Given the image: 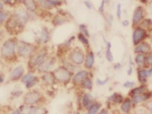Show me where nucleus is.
<instances>
[{
    "label": "nucleus",
    "instance_id": "54",
    "mask_svg": "<svg viewBox=\"0 0 152 114\" xmlns=\"http://www.w3.org/2000/svg\"><path fill=\"white\" fill-rule=\"evenodd\" d=\"M151 39H152V34H151Z\"/></svg>",
    "mask_w": 152,
    "mask_h": 114
},
{
    "label": "nucleus",
    "instance_id": "50",
    "mask_svg": "<svg viewBox=\"0 0 152 114\" xmlns=\"http://www.w3.org/2000/svg\"><path fill=\"white\" fill-rule=\"evenodd\" d=\"M4 81V79H3V78H2V77H0V83H1V82H2Z\"/></svg>",
    "mask_w": 152,
    "mask_h": 114
},
{
    "label": "nucleus",
    "instance_id": "18",
    "mask_svg": "<svg viewBox=\"0 0 152 114\" xmlns=\"http://www.w3.org/2000/svg\"><path fill=\"white\" fill-rule=\"evenodd\" d=\"M146 90H147L146 86L145 85H142L138 87H137L131 90L130 93L132 95H138L145 94Z\"/></svg>",
    "mask_w": 152,
    "mask_h": 114
},
{
    "label": "nucleus",
    "instance_id": "42",
    "mask_svg": "<svg viewBox=\"0 0 152 114\" xmlns=\"http://www.w3.org/2000/svg\"><path fill=\"white\" fill-rule=\"evenodd\" d=\"M132 72H133V67H132V66L130 65L129 69L128 71V75H130L132 74Z\"/></svg>",
    "mask_w": 152,
    "mask_h": 114
},
{
    "label": "nucleus",
    "instance_id": "43",
    "mask_svg": "<svg viewBox=\"0 0 152 114\" xmlns=\"http://www.w3.org/2000/svg\"><path fill=\"white\" fill-rule=\"evenodd\" d=\"M85 4L86 5V6L88 7V8L90 9L92 8V5L89 2L85 1Z\"/></svg>",
    "mask_w": 152,
    "mask_h": 114
},
{
    "label": "nucleus",
    "instance_id": "9",
    "mask_svg": "<svg viewBox=\"0 0 152 114\" xmlns=\"http://www.w3.org/2000/svg\"><path fill=\"white\" fill-rule=\"evenodd\" d=\"M55 63V59L53 58H48L40 63L38 67L39 70L41 72H47L50 70Z\"/></svg>",
    "mask_w": 152,
    "mask_h": 114
},
{
    "label": "nucleus",
    "instance_id": "4",
    "mask_svg": "<svg viewBox=\"0 0 152 114\" xmlns=\"http://www.w3.org/2000/svg\"><path fill=\"white\" fill-rule=\"evenodd\" d=\"M34 51V47L31 44L21 42L17 45V53L21 57H29L32 56Z\"/></svg>",
    "mask_w": 152,
    "mask_h": 114
},
{
    "label": "nucleus",
    "instance_id": "53",
    "mask_svg": "<svg viewBox=\"0 0 152 114\" xmlns=\"http://www.w3.org/2000/svg\"><path fill=\"white\" fill-rule=\"evenodd\" d=\"M17 1H25V0H17Z\"/></svg>",
    "mask_w": 152,
    "mask_h": 114
},
{
    "label": "nucleus",
    "instance_id": "11",
    "mask_svg": "<svg viewBox=\"0 0 152 114\" xmlns=\"http://www.w3.org/2000/svg\"><path fill=\"white\" fill-rule=\"evenodd\" d=\"M143 12L144 9L141 6H139L137 8L134 12L133 13V24L136 25L139 24L143 17Z\"/></svg>",
    "mask_w": 152,
    "mask_h": 114
},
{
    "label": "nucleus",
    "instance_id": "52",
    "mask_svg": "<svg viewBox=\"0 0 152 114\" xmlns=\"http://www.w3.org/2000/svg\"><path fill=\"white\" fill-rule=\"evenodd\" d=\"M1 32L0 31V38H1Z\"/></svg>",
    "mask_w": 152,
    "mask_h": 114
},
{
    "label": "nucleus",
    "instance_id": "27",
    "mask_svg": "<svg viewBox=\"0 0 152 114\" xmlns=\"http://www.w3.org/2000/svg\"><path fill=\"white\" fill-rule=\"evenodd\" d=\"M101 105L99 103H97L93 105L89 108V110L88 111V114H96L98 111L101 107Z\"/></svg>",
    "mask_w": 152,
    "mask_h": 114
},
{
    "label": "nucleus",
    "instance_id": "55",
    "mask_svg": "<svg viewBox=\"0 0 152 114\" xmlns=\"http://www.w3.org/2000/svg\"><path fill=\"white\" fill-rule=\"evenodd\" d=\"M77 114H80V113H77Z\"/></svg>",
    "mask_w": 152,
    "mask_h": 114
},
{
    "label": "nucleus",
    "instance_id": "10",
    "mask_svg": "<svg viewBox=\"0 0 152 114\" xmlns=\"http://www.w3.org/2000/svg\"><path fill=\"white\" fill-rule=\"evenodd\" d=\"M151 51V47L149 44L147 42H143L141 44L138 45L135 49V52L136 53H143V54H148Z\"/></svg>",
    "mask_w": 152,
    "mask_h": 114
},
{
    "label": "nucleus",
    "instance_id": "36",
    "mask_svg": "<svg viewBox=\"0 0 152 114\" xmlns=\"http://www.w3.org/2000/svg\"><path fill=\"white\" fill-rule=\"evenodd\" d=\"M7 16H8V14L7 13L0 11V24H2L4 21V20L6 19Z\"/></svg>",
    "mask_w": 152,
    "mask_h": 114
},
{
    "label": "nucleus",
    "instance_id": "47",
    "mask_svg": "<svg viewBox=\"0 0 152 114\" xmlns=\"http://www.w3.org/2000/svg\"><path fill=\"white\" fill-rule=\"evenodd\" d=\"M12 114H20V112L19 110H16L15 111H14Z\"/></svg>",
    "mask_w": 152,
    "mask_h": 114
},
{
    "label": "nucleus",
    "instance_id": "16",
    "mask_svg": "<svg viewBox=\"0 0 152 114\" xmlns=\"http://www.w3.org/2000/svg\"><path fill=\"white\" fill-rule=\"evenodd\" d=\"M151 97L150 93H145L144 94L138 95H134L133 97V102L135 104L141 103L147 100Z\"/></svg>",
    "mask_w": 152,
    "mask_h": 114
},
{
    "label": "nucleus",
    "instance_id": "38",
    "mask_svg": "<svg viewBox=\"0 0 152 114\" xmlns=\"http://www.w3.org/2000/svg\"><path fill=\"white\" fill-rule=\"evenodd\" d=\"M135 83L132 82H127L124 84V86L127 88H132L135 86Z\"/></svg>",
    "mask_w": 152,
    "mask_h": 114
},
{
    "label": "nucleus",
    "instance_id": "26",
    "mask_svg": "<svg viewBox=\"0 0 152 114\" xmlns=\"http://www.w3.org/2000/svg\"><path fill=\"white\" fill-rule=\"evenodd\" d=\"M81 86L84 89L91 90L93 87V83H92V82L91 81V80L87 78V79H85L84 81L81 82Z\"/></svg>",
    "mask_w": 152,
    "mask_h": 114
},
{
    "label": "nucleus",
    "instance_id": "30",
    "mask_svg": "<svg viewBox=\"0 0 152 114\" xmlns=\"http://www.w3.org/2000/svg\"><path fill=\"white\" fill-rule=\"evenodd\" d=\"M78 38L84 44H85L86 45H88L89 44V41H88V39L85 37V36L82 33H81L79 34Z\"/></svg>",
    "mask_w": 152,
    "mask_h": 114
},
{
    "label": "nucleus",
    "instance_id": "46",
    "mask_svg": "<svg viewBox=\"0 0 152 114\" xmlns=\"http://www.w3.org/2000/svg\"><path fill=\"white\" fill-rule=\"evenodd\" d=\"M148 76H150V75H152V67L151 69H150L148 71Z\"/></svg>",
    "mask_w": 152,
    "mask_h": 114
},
{
    "label": "nucleus",
    "instance_id": "19",
    "mask_svg": "<svg viewBox=\"0 0 152 114\" xmlns=\"http://www.w3.org/2000/svg\"><path fill=\"white\" fill-rule=\"evenodd\" d=\"M148 77V71L146 70H141L138 72V78L139 81L142 83H144L147 81V78Z\"/></svg>",
    "mask_w": 152,
    "mask_h": 114
},
{
    "label": "nucleus",
    "instance_id": "14",
    "mask_svg": "<svg viewBox=\"0 0 152 114\" xmlns=\"http://www.w3.org/2000/svg\"><path fill=\"white\" fill-rule=\"evenodd\" d=\"M40 4L42 8L49 9L52 8V6L60 5L61 2L58 1H53V0H41Z\"/></svg>",
    "mask_w": 152,
    "mask_h": 114
},
{
    "label": "nucleus",
    "instance_id": "7",
    "mask_svg": "<svg viewBox=\"0 0 152 114\" xmlns=\"http://www.w3.org/2000/svg\"><path fill=\"white\" fill-rule=\"evenodd\" d=\"M41 98L40 93L37 91H32L26 94L24 98V102L29 105L37 103Z\"/></svg>",
    "mask_w": 152,
    "mask_h": 114
},
{
    "label": "nucleus",
    "instance_id": "40",
    "mask_svg": "<svg viewBox=\"0 0 152 114\" xmlns=\"http://www.w3.org/2000/svg\"><path fill=\"white\" fill-rule=\"evenodd\" d=\"M117 17L119 18V19H120L121 16V5L120 4H119L117 5Z\"/></svg>",
    "mask_w": 152,
    "mask_h": 114
},
{
    "label": "nucleus",
    "instance_id": "12",
    "mask_svg": "<svg viewBox=\"0 0 152 114\" xmlns=\"http://www.w3.org/2000/svg\"><path fill=\"white\" fill-rule=\"evenodd\" d=\"M88 76V73L87 71L82 70L76 74L73 78V82L75 84H79L81 83Z\"/></svg>",
    "mask_w": 152,
    "mask_h": 114
},
{
    "label": "nucleus",
    "instance_id": "44",
    "mask_svg": "<svg viewBox=\"0 0 152 114\" xmlns=\"http://www.w3.org/2000/svg\"><path fill=\"white\" fill-rule=\"evenodd\" d=\"M129 24V21H128V20H125V21L122 22V25H123L124 26H128Z\"/></svg>",
    "mask_w": 152,
    "mask_h": 114
},
{
    "label": "nucleus",
    "instance_id": "34",
    "mask_svg": "<svg viewBox=\"0 0 152 114\" xmlns=\"http://www.w3.org/2000/svg\"><path fill=\"white\" fill-rule=\"evenodd\" d=\"M37 81H38V79H37V78L34 77L32 81H31L30 82H29V83L27 84V85H26V87H27L28 89H30V88H31V87H32L33 86H34L37 83Z\"/></svg>",
    "mask_w": 152,
    "mask_h": 114
},
{
    "label": "nucleus",
    "instance_id": "37",
    "mask_svg": "<svg viewBox=\"0 0 152 114\" xmlns=\"http://www.w3.org/2000/svg\"><path fill=\"white\" fill-rule=\"evenodd\" d=\"M108 79H109V78H106V79H105L104 81H101V80H100V79H97V81H96V83H97V84L98 85H99V86H103V85L105 84L108 82Z\"/></svg>",
    "mask_w": 152,
    "mask_h": 114
},
{
    "label": "nucleus",
    "instance_id": "1",
    "mask_svg": "<svg viewBox=\"0 0 152 114\" xmlns=\"http://www.w3.org/2000/svg\"><path fill=\"white\" fill-rule=\"evenodd\" d=\"M24 22L17 16L9 18L6 24V28L9 33L12 34L20 33L23 29Z\"/></svg>",
    "mask_w": 152,
    "mask_h": 114
},
{
    "label": "nucleus",
    "instance_id": "35",
    "mask_svg": "<svg viewBox=\"0 0 152 114\" xmlns=\"http://www.w3.org/2000/svg\"><path fill=\"white\" fill-rule=\"evenodd\" d=\"M145 62L149 66H152V53L149 54V55L145 58Z\"/></svg>",
    "mask_w": 152,
    "mask_h": 114
},
{
    "label": "nucleus",
    "instance_id": "21",
    "mask_svg": "<svg viewBox=\"0 0 152 114\" xmlns=\"http://www.w3.org/2000/svg\"><path fill=\"white\" fill-rule=\"evenodd\" d=\"M131 108V100L129 99H126L121 105V110L125 113H128Z\"/></svg>",
    "mask_w": 152,
    "mask_h": 114
},
{
    "label": "nucleus",
    "instance_id": "45",
    "mask_svg": "<svg viewBox=\"0 0 152 114\" xmlns=\"http://www.w3.org/2000/svg\"><path fill=\"white\" fill-rule=\"evenodd\" d=\"M99 114H108V111L105 109H104L101 111V113Z\"/></svg>",
    "mask_w": 152,
    "mask_h": 114
},
{
    "label": "nucleus",
    "instance_id": "24",
    "mask_svg": "<svg viewBox=\"0 0 152 114\" xmlns=\"http://www.w3.org/2000/svg\"><path fill=\"white\" fill-rule=\"evenodd\" d=\"M49 32L48 30L46 29H43L41 33L40 41L43 43L47 42L49 40Z\"/></svg>",
    "mask_w": 152,
    "mask_h": 114
},
{
    "label": "nucleus",
    "instance_id": "23",
    "mask_svg": "<svg viewBox=\"0 0 152 114\" xmlns=\"http://www.w3.org/2000/svg\"><path fill=\"white\" fill-rule=\"evenodd\" d=\"M24 4L29 10L33 12L36 9V4L34 0H25Z\"/></svg>",
    "mask_w": 152,
    "mask_h": 114
},
{
    "label": "nucleus",
    "instance_id": "17",
    "mask_svg": "<svg viewBox=\"0 0 152 114\" xmlns=\"http://www.w3.org/2000/svg\"><path fill=\"white\" fill-rule=\"evenodd\" d=\"M94 54L93 53V52L90 51V53H89V54L87 56V59H86V61H85V67L88 69H90L93 67V65L94 64Z\"/></svg>",
    "mask_w": 152,
    "mask_h": 114
},
{
    "label": "nucleus",
    "instance_id": "29",
    "mask_svg": "<svg viewBox=\"0 0 152 114\" xmlns=\"http://www.w3.org/2000/svg\"><path fill=\"white\" fill-rule=\"evenodd\" d=\"M54 76H52V75H45L44 76H43V80L46 82L47 83H49V84H51L52 83H53L54 82Z\"/></svg>",
    "mask_w": 152,
    "mask_h": 114
},
{
    "label": "nucleus",
    "instance_id": "3",
    "mask_svg": "<svg viewBox=\"0 0 152 114\" xmlns=\"http://www.w3.org/2000/svg\"><path fill=\"white\" fill-rule=\"evenodd\" d=\"M47 54V50L42 49L32 55L29 61V66L31 68L39 65L44 60Z\"/></svg>",
    "mask_w": 152,
    "mask_h": 114
},
{
    "label": "nucleus",
    "instance_id": "39",
    "mask_svg": "<svg viewBox=\"0 0 152 114\" xmlns=\"http://www.w3.org/2000/svg\"><path fill=\"white\" fill-rule=\"evenodd\" d=\"M146 107L148 110L152 114V100L149 101L146 103Z\"/></svg>",
    "mask_w": 152,
    "mask_h": 114
},
{
    "label": "nucleus",
    "instance_id": "8",
    "mask_svg": "<svg viewBox=\"0 0 152 114\" xmlns=\"http://www.w3.org/2000/svg\"><path fill=\"white\" fill-rule=\"evenodd\" d=\"M147 37V33L143 28L138 27L133 34V42L135 45H138Z\"/></svg>",
    "mask_w": 152,
    "mask_h": 114
},
{
    "label": "nucleus",
    "instance_id": "2",
    "mask_svg": "<svg viewBox=\"0 0 152 114\" xmlns=\"http://www.w3.org/2000/svg\"><path fill=\"white\" fill-rule=\"evenodd\" d=\"M16 42L13 39H10L6 41L2 45L1 53L3 57L6 58H10L15 54Z\"/></svg>",
    "mask_w": 152,
    "mask_h": 114
},
{
    "label": "nucleus",
    "instance_id": "49",
    "mask_svg": "<svg viewBox=\"0 0 152 114\" xmlns=\"http://www.w3.org/2000/svg\"><path fill=\"white\" fill-rule=\"evenodd\" d=\"M3 8V5H2V4L0 2V9H1Z\"/></svg>",
    "mask_w": 152,
    "mask_h": 114
},
{
    "label": "nucleus",
    "instance_id": "20",
    "mask_svg": "<svg viewBox=\"0 0 152 114\" xmlns=\"http://www.w3.org/2000/svg\"><path fill=\"white\" fill-rule=\"evenodd\" d=\"M109 100L114 103H117V104H119L122 102L123 101V97L122 96L117 92L114 93L113 94H112V95L110 97Z\"/></svg>",
    "mask_w": 152,
    "mask_h": 114
},
{
    "label": "nucleus",
    "instance_id": "28",
    "mask_svg": "<svg viewBox=\"0 0 152 114\" xmlns=\"http://www.w3.org/2000/svg\"><path fill=\"white\" fill-rule=\"evenodd\" d=\"M34 76L32 74L29 73L25 75H24V76L21 79V81L24 83H28L29 82L32 81L34 78Z\"/></svg>",
    "mask_w": 152,
    "mask_h": 114
},
{
    "label": "nucleus",
    "instance_id": "5",
    "mask_svg": "<svg viewBox=\"0 0 152 114\" xmlns=\"http://www.w3.org/2000/svg\"><path fill=\"white\" fill-rule=\"evenodd\" d=\"M54 77L61 82H68L71 78L70 72L64 67H60L54 71Z\"/></svg>",
    "mask_w": 152,
    "mask_h": 114
},
{
    "label": "nucleus",
    "instance_id": "13",
    "mask_svg": "<svg viewBox=\"0 0 152 114\" xmlns=\"http://www.w3.org/2000/svg\"><path fill=\"white\" fill-rule=\"evenodd\" d=\"M24 73V68L22 66H18L10 74V78L12 80H17L23 76Z\"/></svg>",
    "mask_w": 152,
    "mask_h": 114
},
{
    "label": "nucleus",
    "instance_id": "22",
    "mask_svg": "<svg viewBox=\"0 0 152 114\" xmlns=\"http://www.w3.org/2000/svg\"><path fill=\"white\" fill-rule=\"evenodd\" d=\"M145 57L143 54H138L136 57L135 61L138 67L141 68L144 65V63L145 62Z\"/></svg>",
    "mask_w": 152,
    "mask_h": 114
},
{
    "label": "nucleus",
    "instance_id": "33",
    "mask_svg": "<svg viewBox=\"0 0 152 114\" xmlns=\"http://www.w3.org/2000/svg\"><path fill=\"white\" fill-rule=\"evenodd\" d=\"M64 18H63L61 17L57 16L54 19V24L57 25L62 24L63 23H64Z\"/></svg>",
    "mask_w": 152,
    "mask_h": 114
},
{
    "label": "nucleus",
    "instance_id": "6",
    "mask_svg": "<svg viewBox=\"0 0 152 114\" xmlns=\"http://www.w3.org/2000/svg\"><path fill=\"white\" fill-rule=\"evenodd\" d=\"M70 58L72 62L77 65H81L84 61V54L81 49L76 48L74 49L71 54Z\"/></svg>",
    "mask_w": 152,
    "mask_h": 114
},
{
    "label": "nucleus",
    "instance_id": "25",
    "mask_svg": "<svg viewBox=\"0 0 152 114\" xmlns=\"http://www.w3.org/2000/svg\"><path fill=\"white\" fill-rule=\"evenodd\" d=\"M111 44L110 42L107 43V50L106 51V58L109 62H112L113 61V57L111 51Z\"/></svg>",
    "mask_w": 152,
    "mask_h": 114
},
{
    "label": "nucleus",
    "instance_id": "31",
    "mask_svg": "<svg viewBox=\"0 0 152 114\" xmlns=\"http://www.w3.org/2000/svg\"><path fill=\"white\" fill-rule=\"evenodd\" d=\"M80 29L82 32L81 33H82L85 36L89 37V34L88 32V29L85 25H80Z\"/></svg>",
    "mask_w": 152,
    "mask_h": 114
},
{
    "label": "nucleus",
    "instance_id": "41",
    "mask_svg": "<svg viewBox=\"0 0 152 114\" xmlns=\"http://www.w3.org/2000/svg\"><path fill=\"white\" fill-rule=\"evenodd\" d=\"M104 0H103L102 2H101V6L100 7V12L101 13H103L104 12Z\"/></svg>",
    "mask_w": 152,
    "mask_h": 114
},
{
    "label": "nucleus",
    "instance_id": "32",
    "mask_svg": "<svg viewBox=\"0 0 152 114\" xmlns=\"http://www.w3.org/2000/svg\"><path fill=\"white\" fill-rule=\"evenodd\" d=\"M151 19H145L144 20L141 24H140V26L141 27H143V28H148V27H149L151 24Z\"/></svg>",
    "mask_w": 152,
    "mask_h": 114
},
{
    "label": "nucleus",
    "instance_id": "15",
    "mask_svg": "<svg viewBox=\"0 0 152 114\" xmlns=\"http://www.w3.org/2000/svg\"><path fill=\"white\" fill-rule=\"evenodd\" d=\"M94 99L89 94H85L82 98V104L85 108H90L93 105Z\"/></svg>",
    "mask_w": 152,
    "mask_h": 114
},
{
    "label": "nucleus",
    "instance_id": "48",
    "mask_svg": "<svg viewBox=\"0 0 152 114\" xmlns=\"http://www.w3.org/2000/svg\"><path fill=\"white\" fill-rule=\"evenodd\" d=\"M149 8H150V10H151V11L152 12V1L151 2V3L150 4V5H149Z\"/></svg>",
    "mask_w": 152,
    "mask_h": 114
},
{
    "label": "nucleus",
    "instance_id": "51",
    "mask_svg": "<svg viewBox=\"0 0 152 114\" xmlns=\"http://www.w3.org/2000/svg\"><path fill=\"white\" fill-rule=\"evenodd\" d=\"M4 2H9L10 0H3Z\"/></svg>",
    "mask_w": 152,
    "mask_h": 114
}]
</instances>
